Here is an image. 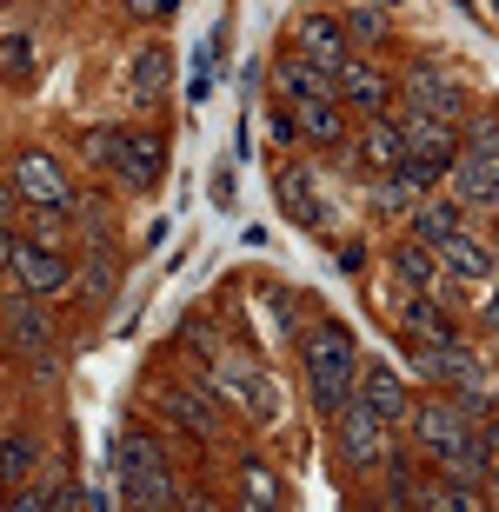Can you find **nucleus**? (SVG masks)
<instances>
[{
    "label": "nucleus",
    "mask_w": 499,
    "mask_h": 512,
    "mask_svg": "<svg viewBox=\"0 0 499 512\" xmlns=\"http://www.w3.org/2000/svg\"><path fill=\"white\" fill-rule=\"evenodd\" d=\"M67 213H74V227H80V233H94V240H100L107 227H114L107 200H100V193H80V187H74V207H67Z\"/></svg>",
    "instance_id": "nucleus-31"
},
{
    "label": "nucleus",
    "mask_w": 499,
    "mask_h": 512,
    "mask_svg": "<svg viewBox=\"0 0 499 512\" xmlns=\"http://www.w3.org/2000/svg\"><path fill=\"white\" fill-rule=\"evenodd\" d=\"M120 506H134V512L180 506V479H173L167 466H154V473H140V479H120Z\"/></svg>",
    "instance_id": "nucleus-24"
},
{
    "label": "nucleus",
    "mask_w": 499,
    "mask_h": 512,
    "mask_svg": "<svg viewBox=\"0 0 499 512\" xmlns=\"http://www.w3.org/2000/svg\"><path fill=\"white\" fill-rule=\"evenodd\" d=\"M480 326H486V333H499V280H493V300L480 306Z\"/></svg>",
    "instance_id": "nucleus-41"
},
{
    "label": "nucleus",
    "mask_w": 499,
    "mask_h": 512,
    "mask_svg": "<svg viewBox=\"0 0 499 512\" xmlns=\"http://www.w3.org/2000/svg\"><path fill=\"white\" fill-rule=\"evenodd\" d=\"M446 187L460 200L466 213H499V153H453V167H446Z\"/></svg>",
    "instance_id": "nucleus-9"
},
{
    "label": "nucleus",
    "mask_w": 499,
    "mask_h": 512,
    "mask_svg": "<svg viewBox=\"0 0 499 512\" xmlns=\"http://www.w3.org/2000/svg\"><path fill=\"white\" fill-rule=\"evenodd\" d=\"M393 273H400L406 293H426V286L440 280V260H433V247H426V240H413V233H406L400 247H393Z\"/></svg>",
    "instance_id": "nucleus-26"
},
{
    "label": "nucleus",
    "mask_w": 499,
    "mask_h": 512,
    "mask_svg": "<svg viewBox=\"0 0 499 512\" xmlns=\"http://www.w3.org/2000/svg\"><path fill=\"white\" fill-rule=\"evenodd\" d=\"M14 193L27 207H74V173L60 167L47 147H27L14 160Z\"/></svg>",
    "instance_id": "nucleus-7"
},
{
    "label": "nucleus",
    "mask_w": 499,
    "mask_h": 512,
    "mask_svg": "<svg viewBox=\"0 0 499 512\" xmlns=\"http://www.w3.org/2000/svg\"><path fill=\"white\" fill-rule=\"evenodd\" d=\"M0 340L14 346V353H27V360H47L54 353V313H47V300H34V293H7L0 300Z\"/></svg>",
    "instance_id": "nucleus-6"
},
{
    "label": "nucleus",
    "mask_w": 499,
    "mask_h": 512,
    "mask_svg": "<svg viewBox=\"0 0 499 512\" xmlns=\"http://www.w3.org/2000/svg\"><path fill=\"white\" fill-rule=\"evenodd\" d=\"M393 94H400L406 114H426V120H453L460 127L466 114H473V100H466V87L453 74H446L440 60H413L400 80H393Z\"/></svg>",
    "instance_id": "nucleus-3"
},
{
    "label": "nucleus",
    "mask_w": 499,
    "mask_h": 512,
    "mask_svg": "<svg viewBox=\"0 0 499 512\" xmlns=\"http://www.w3.org/2000/svg\"><path fill=\"white\" fill-rule=\"evenodd\" d=\"M300 366H307V399L313 413H340L346 399H353V380H360V346L346 333L340 320H320L300 333Z\"/></svg>",
    "instance_id": "nucleus-1"
},
{
    "label": "nucleus",
    "mask_w": 499,
    "mask_h": 512,
    "mask_svg": "<svg viewBox=\"0 0 499 512\" xmlns=\"http://www.w3.org/2000/svg\"><path fill=\"white\" fill-rule=\"evenodd\" d=\"M187 346H200V353H220V326H207V313H187Z\"/></svg>",
    "instance_id": "nucleus-36"
},
{
    "label": "nucleus",
    "mask_w": 499,
    "mask_h": 512,
    "mask_svg": "<svg viewBox=\"0 0 499 512\" xmlns=\"http://www.w3.org/2000/svg\"><path fill=\"white\" fill-rule=\"evenodd\" d=\"M107 466H114V486H120V479H140V473H154V466H167V453H160V439L147 426H120Z\"/></svg>",
    "instance_id": "nucleus-18"
},
{
    "label": "nucleus",
    "mask_w": 499,
    "mask_h": 512,
    "mask_svg": "<svg viewBox=\"0 0 499 512\" xmlns=\"http://www.w3.org/2000/svg\"><path fill=\"white\" fill-rule=\"evenodd\" d=\"M433 260H440V280H460V286H486V280H499V253L486 247L473 227L453 233V240H440V247H433Z\"/></svg>",
    "instance_id": "nucleus-11"
},
{
    "label": "nucleus",
    "mask_w": 499,
    "mask_h": 512,
    "mask_svg": "<svg viewBox=\"0 0 499 512\" xmlns=\"http://www.w3.org/2000/svg\"><path fill=\"white\" fill-rule=\"evenodd\" d=\"M267 140H273V147H287V140H300V133H293V114H287V107H280V114L267 120Z\"/></svg>",
    "instance_id": "nucleus-38"
},
{
    "label": "nucleus",
    "mask_w": 499,
    "mask_h": 512,
    "mask_svg": "<svg viewBox=\"0 0 499 512\" xmlns=\"http://www.w3.org/2000/svg\"><path fill=\"white\" fill-rule=\"evenodd\" d=\"M127 14H134V20H173V14H180V0H127Z\"/></svg>",
    "instance_id": "nucleus-37"
},
{
    "label": "nucleus",
    "mask_w": 499,
    "mask_h": 512,
    "mask_svg": "<svg viewBox=\"0 0 499 512\" xmlns=\"http://www.w3.org/2000/svg\"><path fill=\"white\" fill-rule=\"evenodd\" d=\"M154 406H160V419H167L173 433H187V439H213V433H220V419H213V380H200V386H160Z\"/></svg>",
    "instance_id": "nucleus-10"
},
{
    "label": "nucleus",
    "mask_w": 499,
    "mask_h": 512,
    "mask_svg": "<svg viewBox=\"0 0 499 512\" xmlns=\"http://www.w3.org/2000/svg\"><path fill=\"white\" fill-rule=\"evenodd\" d=\"M333 100L353 107V114H386V107H393V74L373 67V60H360V54H346L340 67H333Z\"/></svg>",
    "instance_id": "nucleus-8"
},
{
    "label": "nucleus",
    "mask_w": 499,
    "mask_h": 512,
    "mask_svg": "<svg viewBox=\"0 0 499 512\" xmlns=\"http://www.w3.org/2000/svg\"><path fill=\"white\" fill-rule=\"evenodd\" d=\"M360 173H386V167H400L406 160V140H400V120H386V114H366V133H360Z\"/></svg>",
    "instance_id": "nucleus-19"
},
{
    "label": "nucleus",
    "mask_w": 499,
    "mask_h": 512,
    "mask_svg": "<svg viewBox=\"0 0 499 512\" xmlns=\"http://www.w3.org/2000/svg\"><path fill=\"white\" fill-rule=\"evenodd\" d=\"M400 333L406 340H460V326L446 320V306H433L426 293H406L400 300Z\"/></svg>",
    "instance_id": "nucleus-21"
},
{
    "label": "nucleus",
    "mask_w": 499,
    "mask_h": 512,
    "mask_svg": "<svg viewBox=\"0 0 499 512\" xmlns=\"http://www.w3.org/2000/svg\"><path fill=\"white\" fill-rule=\"evenodd\" d=\"M400 140H406V160H413V167H433V173H446L453 153H460V127H453V120H426V114H406Z\"/></svg>",
    "instance_id": "nucleus-12"
},
{
    "label": "nucleus",
    "mask_w": 499,
    "mask_h": 512,
    "mask_svg": "<svg viewBox=\"0 0 499 512\" xmlns=\"http://www.w3.org/2000/svg\"><path fill=\"white\" fill-rule=\"evenodd\" d=\"M280 207L307 233H320V193H313V167H280Z\"/></svg>",
    "instance_id": "nucleus-22"
},
{
    "label": "nucleus",
    "mask_w": 499,
    "mask_h": 512,
    "mask_svg": "<svg viewBox=\"0 0 499 512\" xmlns=\"http://www.w3.org/2000/svg\"><path fill=\"white\" fill-rule=\"evenodd\" d=\"M7 213H14V187H0V220H7Z\"/></svg>",
    "instance_id": "nucleus-42"
},
{
    "label": "nucleus",
    "mask_w": 499,
    "mask_h": 512,
    "mask_svg": "<svg viewBox=\"0 0 499 512\" xmlns=\"http://www.w3.org/2000/svg\"><path fill=\"white\" fill-rule=\"evenodd\" d=\"M60 493L67 486H27L20 479V493H7V512H60Z\"/></svg>",
    "instance_id": "nucleus-33"
},
{
    "label": "nucleus",
    "mask_w": 499,
    "mask_h": 512,
    "mask_svg": "<svg viewBox=\"0 0 499 512\" xmlns=\"http://www.w3.org/2000/svg\"><path fill=\"white\" fill-rule=\"evenodd\" d=\"M167 80H173V54L160 47V40H147V47L134 54V100H140V107H154V100L167 94Z\"/></svg>",
    "instance_id": "nucleus-25"
},
{
    "label": "nucleus",
    "mask_w": 499,
    "mask_h": 512,
    "mask_svg": "<svg viewBox=\"0 0 499 512\" xmlns=\"http://www.w3.org/2000/svg\"><path fill=\"white\" fill-rule=\"evenodd\" d=\"M293 47H300V54H307V60H320L327 74H333V67H340L346 54H353V40H346V27H340V20H333V14H320V7H313V14H300V20H293Z\"/></svg>",
    "instance_id": "nucleus-15"
},
{
    "label": "nucleus",
    "mask_w": 499,
    "mask_h": 512,
    "mask_svg": "<svg viewBox=\"0 0 499 512\" xmlns=\"http://www.w3.org/2000/svg\"><path fill=\"white\" fill-rule=\"evenodd\" d=\"M14 247H20V233H14V220H0V273L14 266Z\"/></svg>",
    "instance_id": "nucleus-39"
},
{
    "label": "nucleus",
    "mask_w": 499,
    "mask_h": 512,
    "mask_svg": "<svg viewBox=\"0 0 499 512\" xmlns=\"http://www.w3.org/2000/svg\"><path fill=\"white\" fill-rule=\"evenodd\" d=\"M0 74L14 80V87L34 80V40H27V34H0Z\"/></svg>",
    "instance_id": "nucleus-28"
},
{
    "label": "nucleus",
    "mask_w": 499,
    "mask_h": 512,
    "mask_svg": "<svg viewBox=\"0 0 499 512\" xmlns=\"http://www.w3.org/2000/svg\"><path fill=\"white\" fill-rule=\"evenodd\" d=\"M366 200H373V213H386V220H406L413 200H420V187H413L400 167H386V173H366Z\"/></svg>",
    "instance_id": "nucleus-23"
},
{
    "label": "nucleus",
    "mask_w": 499,
    "mask_h": 512,
    "mask_svg": "<svg viewBox=\"0 0 499 512\" xmlns=\"http://www.w3.org/2000/svg\"><path fill=\"white\" fill-rule=\"evenodd\" d=\"M207 193H213V207H233V173H213Z\"/></svg>",
    "instance_id": "nucleus-40"
},
{
    "label": "nucleus",
    "mask_w": 499,
    "mask_h": 512,
    "mask_svg": "<svg viewBox=\"0 0 499 512\" xmlns=\"http://www.w3.org/2000/svg\"><path fill=\"white\" fill-rule=\"evenodd\" d=\"M333 446H340L346 473H380L386 459H393V426H386L373 406L346 399L340 413H333Z\"/></svg>",
    "instance_id": "nucleus-4"
},
{
    "label": "nucleus",
    "mask_w": 499,
    "mask_h": 512,
    "mask_svg": "<svg viewBox=\"0 0 499 512\" xmlns=\"http://www.w3.org/2000/svg\"><path fill=\"white\" fill-rule=\"evenodd\" d=\"M413 373L420 380H466V373H480V353L466 340H413Z\"/></svg>",
    "instance_id": "nucleus-17"
},
{
    "label": "nucleus",
    "mask_w": 499,
    "mask_h": 512,
    "mask_svg": "<svg viewBox=\"0 0 499 512\" xmlns=\"http://www.w3.org/2000/svg\"><path fill=\"white\" fill-rule=\"evenodd\" d=\"M87 160L107 167L127 193H147L167 173V140L160 133H140V127H87Z\"/></svg>",
    "instance_id": "nucleus-2"
},
{
    "label": "nucleus",
    "mask_w": 499,
    "mask_h": 512,
    "mask_svg": "<svg viewBox=\"0 0 499 512\" xmlns=\"http://www.w3.org/2000/svg\"><path fill=\"white\" fill-rule=\"evenodd\" d=\"M287 114H293V133L313 140V147H340L346 140V107L340 100H300V107H287Z\"/></svg>",
    "instance_id": "nucleus-20"
},
{
    "label": "nucleus",
    "mask_w": 499,
    "mask_h": 512,
    "mask_svg": "<svg viewBox=\"0 0 499 512\" xmlns=\"http://www.w3.org/2000/svg\"><path fill=\"white\" fill-rule=\"evenodd\" d=\"M460 147L466 153H499V114H466L460 120Z\"/></svg>",
    "instance_id": "nucleus-32"
},
{
    "label": "nucleus",
    "mask_w": 499,
    "mask_h": 512,
    "mask_svg": "<svg viewBox=\"0 0 499 512\" xmlns=\"http://www.w3.org/2000/svg\"><path fill=\"white\" fill-rule=\"evenodd\" d=\"M340 27H346V40H353V47H380V40H386V14H380V7H353Z\"/></svg>",
    "instance_id": "nucleus-30"
},
{
    "label": "nucleus",
    "mask_w": 499,
    "mask_h": 512,
    "mask_svg": "<svg viewBox=\"0 0 499 512\" xmlns=\"http://www.w3.org/2000/svg\"><path fill=\"white\" fill-rule=\"evenodd\" d=\"M380 7H393V0H380Z\"/></svg>",
    "instance_id": "nucleus-43"
},
{
    "label": "nucleus",
    "mask_w": 499,
    "mask_h": 512,
    "mask_svg": "<svg viewBox=\"0 0 499 512\" xmlns=\"http://www.w3.org/2000/svg\"><path fill=\"white\" fill-rule=\"evenodd\" d=\"M67 233H74V213L67 207H34L27 213V240H40V247H60Z\"/></svg>",
    "instance_id": "nucleus-29"
},
{
    "label": "nucleus",
    "mask_w": 499,
    "mask_h": 512,
    "mask_svg": "<svg viewBox=\"0 0 499 512\" xmlns=\"http://www.w3.org/2000/svg\"><path fill=\"white\" fill-rule=\"evenodd\" d=\"M34 466H40V439L34 433H0V486L34 479Z\"/></svg>",
    "instance_id": "nucleus-27"
},
{
    "label": "nucleus",
    "mask_w": 499,
    "mask_h": 512,
    "mask_svg": "<svg viewBox=\"0 0 499 512\" xmlns=\"http://www.w3.org/2000/svg\"><path fill=\"white\" fill-rule=\"evenodd\" d=\"M353 399H360V406H373V413H380L386 426H400V419L413 413V393H406V380L393 373V366H380V360H360Z\"/></svg>",
    "instance_id": "nucleus-13"
},
{
    "label": "nucleus",
    "mask_w": 499,
    "mask_h": 512,
    "mask_svg": "<svg viewBox=\"0 0 499 512\" xmlns=\"http://www.w3.org/2000/svg\"><path fill=\"white\" fill-rule=\"evenodd\" d=\"M406 233L413 240H426V247H440V240H453V233H466V207L453 200V193H420L413 200V213H406Z\"/></svg>",
    "instance_id": "nucleus-16"
},
{
    "label": "nucleus",
    "mask_w": 499,
    "mask_h": 512,
    "mask_svg": "<svg viewBox=\"0 0 499 512\" xmlns=\"http://www.w3.org/2000/svg\"><path fill=\"white\" fill-rule=\"evenodd\" d=\"M7 280L20 293H34V300H60V293H74V260L60 247H40V240H20L14 247V266H7Z\"/></svg>",
    "instance_id": "nucleus-5"
},
{
    "label": "nucleus",
    "mask_w": 499,
    "mask_h": 512,
    "mask_svg": "<svg viewBox=\"0 0 499 512\" xmlns=\"http://www.w3.org/2000/svg\"><path fill=\"white\" fill-rule=\"evenodd\" d=\"M280 499H287V493H280V479L260 473V466H247V506H280Z\"/></svg>",
    "instance_id": "nucleus-34"
},
{
    "label": "nucleus",
    "mask_w": 499,
    "mask_h": 512,
    "mask_svg": "<svg viewBox=\"0 0 499 512\" xmlns=\"http://www.w3.org/2000/svg\"><path fill=\"white\" fill-rule=\"evenodd\" d=\"M273 87H280L287 107H300V100H333V74L320 67V60H307L300 47L273 60Z\"/></svg>",
    "instance_id": "nucleus-14"
},
{
    "label": "nucleus",
    "mask_w": 499,
    "mask_h": 512,
    "mask_svg": "<svg viewBox=\"0 0 499 512\" xmlns=\"http://www.w3.org/2000/svg\"><path fill=\"white\" fill-rule=\"evenodd\" d=\"M80 273H87V280H80V286H87L94 300H100V293H114V260H107V253H94V260L80 266Z\"/></svg>",
    "instance_id": "nucleus-35"
}]
</instances>
